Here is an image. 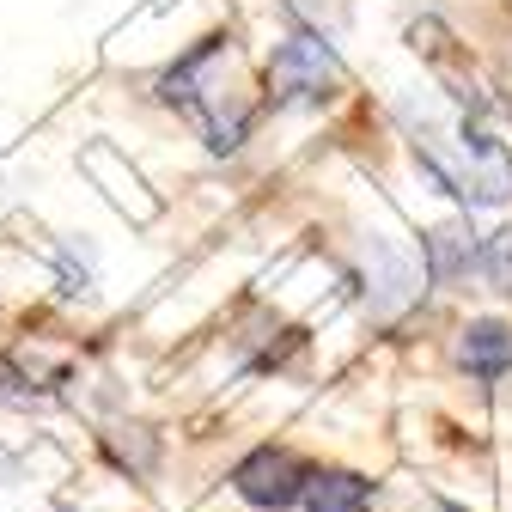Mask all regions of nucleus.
Listing matches in <instances>:
<instances>
[{"mask_svg":"<svg viewBox=\"0 0 512 512\" xmlns=\"http://www.w3.org/2000/svg\"><path fill=\"white\" fill-rule=\"evenodd\" d=\"M305 476H311V470H305L293 452H281V445H263V452H250V458L232 470V488H238V500L263 506V512H287V506H299Z\"/></svg>","mask_w":512,"mask_h":512,"instance_id":"obj_1","label":"nucleus"},{"mask_svg":"<svg viewBox=\"0 0 512 512\" xmlns=\"http://www.w3.org/2000/svg\"><path fill=\"white\" fill-rule=\"evenodd\" d=\"M299 500H305L311 512H360V506L372 500V482L354 476V470H311Z\"/></svg>","mask_w":512,"mask_h":512,"instance_id":"obj_2","label":"nucleus"},{"mask_svg":"<svg viewBox=\"0 0 512 512\" xmlns=\"http://www.w3.org/2000/svg\"><path fill=\"white\" fill-rule=\"evenodd\" d=\"M464 360H470V372L500 378V372L512 366V330H506V324H476L470 342H464Z\"/></svg>","mask_w":512,"mask_h":512,"instance_id":"obj_3","label":"nucleus"},{"mask_svg":"<svg viewBox=\"0 0 512 512\" xmlns=\"http://www.w3.org/2000/svg\"><path fill=\"white\" fill-rule=\"evenodd\" d=\"M494 281H500V287L512 293V238H506V244L494 250Z\"/></svg>","mask_w":512,"mask_h":512,"instance_id":"obj_4","label":"nucleus"}]
</instances>
